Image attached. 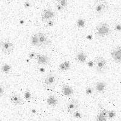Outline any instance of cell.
<instances>
[{"instance_id": "1", "label": "cell", "mask_w": 121, "mask_h": 121, "mask_svg": "<svg viewBox=\"0 0 121 121\" xmlns=\"http://www.w3.org/2000/svg\"><path fill=\"white\" fill-rule=\"evenodd\" d=\"M58 81L59 77L58 74L55 73H50L42 78L41 82L45 88H53L58 84Z\"/></svg>"}, {"instance_id": "2", "label": "cell", "mask_w": 121, "mask_h": 121, "mask_svg": "<svg viewBox=\"0 0 121 121\" xmlns=\"http://www.w3.org/2000/svg\"><path fill=\"white\" fill-rule=\"evenodd\" d=\"M93 64L95 70L100 73L105 72L107 69V61L102 56L95 58L93 60Z\"/></svg>"}, {"instance_id": "3", "label": "cell", "mask_w": 121, "mask_h": 121, "mask_svg": "<svg viewBox=\"0 0 121 121\" xmlns=\"http://www.w3.org/2000/svg\"><path fill=\"white\" fill-rule=\"evenodd\" d=\"M112 32L111 28L106 22H100L96 27V33L99 37H105L108 36Z\"/></svg>"}, {"instance_id": "4", "label": "cell", "mask_w": 121, "mask_h": 121, "mask_svg": "<svg viewBox=\"0 0 121 121\" xmlns=\"http://www.w3.org/2000/svg\"><path fill=\"white\" fill-rule=\"evenodd\" d=\"M108 3L106 1H97L94 4L93 10L96 15H101L108 9Z\"/></svg>"}, {"instance_id": "5", "label": "cell", "mask_w": 121, "mask_h": 121, "mask_svg": "<svg viewBox=\"0 0 121 121\" xmlns=\"http://www.w3.org/2000/svg\"><path fill=\"white\" fill-rule=\"evenodd\" d=\"M1 47L3 52L6 55L11 54L13 52L14 48H15L13 44L8 40L2 41L1 42Z\"/></svg>"}, {"instance_id": "6", "label": "cell", "mask_w": 121, "mask_h": 121, "mask_svg": "<svg viewBox=\"0 0 121 121\" xmlns=\"http://www.w3.org/2000/svg\"><path fill=\"white\" fill-rule=\"evenodd\" d=\"M55 17V13L52 10L50 9H47L41 12V18L43 21L47 22L50 20H52L53 18Z\"/></svg>"}, {"instance_id": "7", "label": "cell", "mask_w": 121, "mask_h": 121, "mask_svg": "<svg viewBox=\"0 0 121 121\" xmlns=\"http://www.w3.org/2000/svg\"><path fill=\"white\" fill-rule=\"evenodd\" d=\"M36 60L38 64L42 65H49L50 64V59L46 55L38 54Z\"/></svg>"}, {"instance_id": "8", "label": "cell", "mask_w": 121, "mask_h": 121, "mask_svg": "<svg viewBox=\"0 0 121 121\" xmlns=\"http://www.w3.org/2000/svg\"><path fill=\"white\" fill-rule=\"evenodd\" d=\"M111 56L116 62H121V46H117L113 48Z\"/></svg>"}, {"instance_id": "9", "label": "cell", "mask_w": 121, "mask_h": 121, "mask_svg": "<svg viewBox=\"0 0 121 121\" xmlns=\"http://www.w3.org/2000/svg\"><path fill=\"white\" fill-rule=\"evenodd\" d=\"M79 107V103L78 100L76 99H73L71 101H70L67 105V112L69 113L73 114L75 113Z\"/></svg>"}, {"instance_id": "10", "label": "cell", "mask_w": 121, "mask_h": 121, "mask_svg": "<svg viewBox=\"0 0 121 121\" xmlns=\"http://www.w3.org/2000/svg\"><path fill=\"white\" fill-rule=\"evenodd\" d=\"M38 35L39 40L40 47H45L50 45V41L45 33L43 32H38Z\"/></svg>"}, {"instance_id": "11", "label": "cell", "mask_w": 121, "mask_h": 121, "mask_svg": "<svg viewBox=\"0 0 121 121\" xmlns=\"http://www.w3.org/2000/svg\"><path fill=\"white\" fill-rule=\"evenodd\" d=\"M107 84L104 82H98L96 83L94 87L95 91L98 94H102L105 91Z\"/></svg>"}, {"instance_id": "12", "label": "cell", "mask_w": 121, "mask_h": 121, "mask_svg": "<svg viewBox=\"0 0 121 121\" xmlns=\"http://www.w3.org/2000/svg\"><path fill=\"white\" fill-rule=\"evenodd\" d=\"M87 58V55L84 52H79L76 54L75 60L79 64H84L86 62Z\"/></svg>"}, {"instance_id": "13", "label": "cell", "mask_w": 121, "mask_h": 121, "mask_svg": "<svg viewBox=\"0 0 121 121\" xmlns=\"http://www.w3.org/2000/svg\"><path fill=\"white\" fill-rule=\"evenodd\" d=\"M10 100L12 103L15 105H21L24 104V100L22 97L20 95H17V94L13 95L12 96H11L10 98Z\"/></svg>"}, {"instance_id": "14", "label": "cell", "mask_w": 121, "mask_h": 121, "mask_svg": "<svg viewBox=\"0 0 121 121\" xmlns=\"http://www.w3.org/2000/svg\"><path fill=\"white\" fill-rule=\"evenodd\" d=\"M62 93L65 96H70L74 93V90L69 85H64L61 89Z\"/></svg>"}, {"instance_id": "15", "label": "cell", "mask_w": 121, "mask_h": 121, "mask_svg": "<svg viewBox=\"0 0 121 121\" xmlns=\"http://www.w3.org/2000/svg\"><path fill=\"white\" fill-rule=\"evenodd\" d=\"M47 104L52 107H55L58 105V100L56 97L53 95H50L47 99Z\"/></svg>"}, {"instance_id": "16", "label": "cell", "mask_w": 121, "mask_h": 121, "mask_svg": "<svg viewBox=\"0 0 121 121\" xmlns=\"http://www.w3.org/2000/svg\"><path fill=\"white\" fill-rule=\"evenodd\" d=\"M70 68H71V64L67 60H65L64 62H62L59 65V70L61 72L67 71V70H70Z\"/></svg>"}, {"instance_id": "17", "label": "cell", "mask_w": 121, "mask_h": 121, "mask_svg": "<svg viewBox=\"0 0 121 121\" xmlns=\"http://www.w3.org/2000/svg\"><path fill=\"white\" fill-rule=\"evenodd\" d=\"M30 43H31V44L33 45V46L40 47L38 33L32 35L31 38H30Z\"/></svg>"}, {"instance_id": "18", "label": "cell", "mask_w": 121, "mask_h": 121, "mask_svg": "<svg viewBox=\"0 0 121 121\" xmlns=\"http://www.w3.org/2000/svg\"><path fill=\"white\" fill-rule=\"evenodd\" d=\"M12 69L11 65L7 63H3L1 66V71L4 73H8Z\"/></svg>"}, {"instance_id": "19", "label": "cell", "mask_w": 121, "mask_h": 121, "mask_svg": "<svg viewBox=\"0 0 121 121\" xmlns=\"http://www.w3.org/2000/svg\"><path fill=\"white\" fill-rule=\"evenodd\" d=\"M76 26L78 28H79V29H83L85 26V19H83V18H78V19L76 20Z\"/></svg>"}, {"instance_id": "20", "label": "cell", "mask_w": 121, "mask_h": 121, "mask_svg": "<svg viewBox=\"0 0 121 121\" xmlns=\"http://www.w3.org/2000/svg\"><path fill=\"white\" fill-rule=\"evenodd\" d=\"M96 121H107V117L104 115L101 112H99L96 117Z\"/></svg>"}, {"instance_id": "21", "label": "cell", "mask_w": 121, "mask_h": 121, "mask_svg": "<svg viewBox=\"0 0 121 121\" xmlns=\"http://www.w3.org/2000/svg\"><path fill=\"white\" fill-rule=\"evenodd\" d=\"M116 116V113L114 110H108L107 112V118L109 119H113Z\"/></svg>"}, {"instance_id": "22", "label": "cell", "mask_w": 121, "mask_h": 121, "mask_svg": "<svg viewBox=\"0 0 121 121\" xmlns=\"http://www.w3.org/2000/svg\"><path fill=\"white\" fill-rule=\"evenodd\" d=\"M94 87H88L86 88L85 89V94L87 95V96H90V95H92L93 93L94 92Z\"/></svg>"}, {"instance_id": "23", "label": "cell", "mask_w": 121, "mask_h": 121, "mask_svg": "<svg viewBox=\"0 0 121 121\" xmlns=\"http://www.w3.org/2000/svg\"><path fill=\"white\" fill-rule=\"evenodd\" d=\"M24 96V98L26 100L29 101V100H30L31 99H32V94H31V93L29 91H25Z\"/></svg>"}, {"instance_id": "24", "label": "cell", "mask_w": 121, "mask_h": 121, "mask_svg": "<svg viewBox=\"0 0 121 121\" xmlns=\"http://www.w3.org/2000/svg\"><path fill=\"white\" fill-rule=\"evenodd\" d=\"M58 3L60 4V6H62L64 9L68 6V1L67 0H60V1H58Z\"/></svg>"}, {"instance_id": "25", "label": "cell", "mask_w": 121, "mask_h": 121, "mask_svg": "<svg viewBox=\"0 0 121 121\" xmlns=\"http://www.w3.org/2000/svg\"><path fill=\"white\" fill-rule=\"evenodd\" d=\"M37 55L38 54L36 53L32 52L29 53V55H28V57H29L30 59H36Z\"/></svg>"}, {"instance_id": "26", "label": "cell", "mask_w": 121, "mask_h": 121, "mask_svg": "<svg viewBox=\"0 0 121 121\" xmlns=\"http://www.w3.org/2000/svg\"><path fill=\"white\" fill-rule=\"evenodd\" d=\"M114 30L117 31V32H121V24L119 23H117L114 26Z\"/></svg>"}, {"instance_id": "27", "label": "cell", "mask_w": 121, "mask_h": 121, "mask_svg": "<svg viewBox=\"0 0 121 121\" xmlns=\"http://www.w3.org/2000/svg\"><path fill=\"white\" fill-rule=\"evenodd\" d=\"M4 91H5V88H4V86L3 85H0V96H1V97L3 96Z\"/></svg>"}, {"instance_id": "28", "label": "cell", "mask_w": 121, "mask_h": 121, "mask_svg": "<svg viewBox=\"0 0 121 121\" xmlns=\"http://www.w3.org/2000/svg\"><path fill=\"white\" fill-rule=\"evenodd\" d=\"M56 7L57 10H58V11H60V12L62 11V10H64V8L62 6H60L59 3L56 4Z\"/></svg>"}, {"instance_id": "29", "label": "cell", "mask_w": 121, "mask_h": 121, "mask_svg": "<svg viewBox=\"0 0 121 121\" xmlns=\"http://www.w3.org/2000/svg\"><path fill=\"white\" fill-rule=\"evenodd\" d=\"M46 23H47V26L48 27H52L53 26L55 22H54L53 20H50V21H47Z\"/></svg>"}, {"instance_id": "30", "label": "cell", "mask_w": 121, "mask_h": 121, "mask_svg": "<svg viewBox=\"0 0 121 121\" xmlns=\"http://www.w3.org/2000/svg\"><path fill=\"white\" fill-rule=\"evenodd\" d=\"M24 7L26 8H29V7H30L32 6V4H31V3L30 2L26 1L24 3Z\"/></svg>"}, {"instance_id": "31", "label": "cell", "mask_w": 121, "mask_h": 121, "mask_svg": "<svg viewBox=\"0 0 121 121\" xmlns=\"http://www.w3.org/2000/svg\"><path fill=\"white\" fill-rule=\"evenodd\" d=\"M73 114H74V117H76V118H80V117H81V114L78 112H76L75 113H73Z\"/></svg>"}, {"instance_id": "32", "label": "cell", "mask_w": 121, "mask_h": 121, "mask_svg": "<svg viewBox=\"0 0 121 121\" xmlns=\"http://www.w3.org/2000/svg\"></svg>"}, {"instance_id": "33", "label": "cell", "mask_w": 121, "mask_h": 121, "mask_svg": "<svg viewBox=\"0 0 121 121\" xmlns=\"http://www.w3.org/2000/svg\"><path fill=\"white\" fill-rule=\"evenodd\" d=\"M2 121V120H1V121Z\"/></svg>"}]
</instances>
